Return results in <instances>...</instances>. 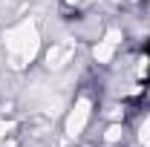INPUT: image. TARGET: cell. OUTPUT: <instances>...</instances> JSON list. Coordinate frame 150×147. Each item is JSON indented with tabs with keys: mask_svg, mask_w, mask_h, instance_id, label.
Here are the masks:
<instances>
[{
	"mask_svg": "<svg viewBox=\"0 0 150 147\" xmlns=\"http://www.w3.org/2000/svg\"><path fill=\"white\" fill-rule=\"evenodd\" d=\"M38 43H40V37H38V29H35L32 20H23L20 26H15V29L6 32V49H9L12 69H23L35 58Z\"/></svg>",
	"mask_w": 150,
	"mask_h": 147,
	"instance_id": "obj_1",
	"label": "cell"
},
{
	"mask_svg": "<svg viewBox=\"0 0 150 147\" xmlns=\"http://www.w3.org/2000/svg\"><path fill=\"white\" fill-rule=\"evenodd\" d=\"M87 118H90V98H81L78 104H75V110L69 112V121H67V136L75 139V136H81V130L87 124Z\"/></svg>",
	"mask_w": 150,
	"mask_h": 147,
	"instance_id": "obj_2",
	"label": "cell"
},
{
	"mask_svg": "<svg viewBox=\"0 0 150 147\" xmlns=\"http://www.w3.org/2000/svg\"><path fill=\"white\" fill-rule=\"evenodd\" d=\"M69 55H72V52H69V46H52V49H49V55H46V66H49V69H58V66H61Z\"/></svg>",
	"mask_w": 150,
	"mask_h": 147,
	"instance_id": "obj_3",
	"label": "cell"
},
{
	"mask_svg": "<svg viewBox=\"0 0 150 147\" xmlns=\"http://www.w3.org/2000/svg\"><path fill=\"white\" fill-rule=\"evenodd\" d=\"M93 55H95V61H101V64H107V61L112 58V43H110V40H104V43H98Z\"/></svg>",
	"mask_w": 150,
	"mask_h": 147,
	"instance_id": "obj_4",
	"label": "cell"
},
{
	"mask_svg": "<svg viewBox=\"0 0 150 147\" xmlns=\"http://www.w3.org/2000/svg\"><path fill=\"white\" fill-rule=\"evenodd\" d=\"M139 141L150 147V118L144 121V124H142V133H139Z\"/></svg>",
	"mask_w": 150,
	"mask_h": 147,
	"instance_id": "obj_5",
	"label": "cell"
},
{
	"mask_svg": "<svg viewBox=\"0 0 150 147\" xmlns=\"http://www.w3.org/2000/svg\"><path fill=\"white\" fill-rule=\"evenodd\" d=\"M104 139H107V141H118V139H121V127H118V124H112V127L107 130V136H104Z\"/></svg>",
	"mask_w": 150,
	"mask_h": 147,
	"instance_id": "obj_6",
	"label": "cell"
},
{
	"mask_svg": "<svg viewBox=\"0 0 150 147\" xmlns=\"http://www.w3.org/2000/svg\"><path fill=\"white\" fill-rule=\"evenodd\" d=\"M118 37H121V32H118V29H110V32H107V40H110L112 46L118 43Z\"/></svg>",
	"mask_w": 150,
	"mask_h": 147,
	"instance_id": "obj_7",
	"label": "cell"
},
{
	"mask_svg": "<svg viewBox=\"0 0 150 147\" xmlns=\"http://www.w3.org/2000/svg\"><path fill=\"white\" fill-rule=\"evenodd\" d=\"M6 130H9V124H6V121H0V139L6 136Z\"/></svg>",
	"mask_w": 150,
	"mask_h": 147,
	"instance_id": "obj_8",
	"label": "cell"
}]
</instances>
